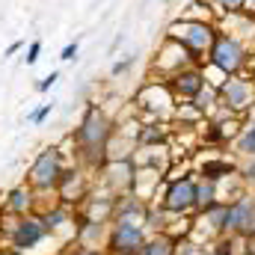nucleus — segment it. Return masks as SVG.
Returning a JSON list of instances; mask_svg holds the SVG:
<instances>
[{
	"instance_id": "obj_7",
	"label": "nucleus",
	"mask_w": 255,
	"mask_h": 255,
	"mask_svg": "<svg viewBox=\"0 0 255 255\" xmlns=\"http://www.w3.org/2000/svg\"><path fill=\"white\" fill-rule=\"evenodd\" d=\"M139 107H142V113H145V119H151V122H157V119H163V116H169L172 119V113H175V95H172V89H169V83L166 80H151V83H145L142 89H139Z\"/></svg>"
},
{
	"instance_id": "obj_19",
	"label": "nucleus",
	"mask_w": 255,
	"mask_h": 255,
	"mask_svg": "<svg viewBox=\"0 0 255 255\" xmlns=\"http://www.w3.org/2000/svg\"><path fill=\"white\" fill-rule=\"evenodd\" d=\"M193 104H196V107L205 113V119H208V113L220 104V89H214V86H208V83H205V89L193 98Z\"/></svg>"
},
{
	"instance_id": "obj_1",
	"label": "nucleus",
	"mask_w": 255,
	"mask_h": 255,
	"mask_svg": "<svg viewBox=\"0 0 255 255\" xmlns=\"http://www.w3.org/2000/svg\"><path fill=\"white\" fill-rule=\"evenodd\" d=\"M113 119L98 107V104H89L77 130L71 133V142L77 145V157L80 163L92 166V169H101L107 163V145H110V136H113Z\"/></svg>"
},
{
	"instance_id": "obj_21",
	"label": "nucleus",
	"mask_w": 255,
	"mask_h": 255,
	"mask_svg": "<svg viewBox=\"0 0 255 255\" xmlns=\"http://www.w3.org/2000/svg\"><path fill=\"white\" fill-rule=\"evenodd\" d=\"M211 9H214V15L220 18V15H232V12H241L244 9V0H205Z\"/></svg>"
},
{
	"instance_id": "obj_29",
	"label": "nucleus",
	"mask_w": 255,
	"mask_h": 255,
	"mask_svg": "<svg viewBox=\"0 0 255 255\" xmlns=\"http://www.w3.org/2000/svg\"><path fill=\"white\" fill-rule=\"evenodd\" d=\"M21 48H24V42H21V39H15V42H12V45H9V48L3 51V57H15V54H18Z\"/></svg>"
},
{
	"instance_id": "obj_25",
	"label": "nucleus",
	"mask_w": 255,
	"mask_h": 255,
	"mask_svg": "<svg viewBox=\"0 0 255 255\" xmlns=\"http://www.w3.org/2000/svg\"><path fill=\"white\" fill-rule=\"evenodd\" d=\"M51 113H54V104H42L39 110H33V113H30V122H33V125H42Z\"/></svg>"
},
{
	"instance_id": "obj_24",
	"label": "nucleus",
	"mask_w": 255,
	"mask_h": 255,
	"mask_svg": "<svg viewBox=\"0 0 255 255\" xmlns=\"http://www.w3.org/2000/svg\"><path fill=\"white\" fill-rule=\"evenodd\" d=\"M133 63H136V54H133V57H125V60H119V63H113L110 74H113V77H119V74L130 71V68H133Z\"/></svg>"
},
{
	"instance_id": "obj_4",
	"label": "nucleus",
	"mask_w": 255,
	"mask_h": 255,
	"mask_svg": "<svg viewBox=\"0 0 255 255\" xmlns=\"http://www.w3.org/2000/svg\"><path fill=\"white\" fill-rule=\"evenodd\" d=\"M63 172H65L63 151H60L57 145H48V148H42V151L36 154V160H33V166H30V172H27V184L39 193H48V190L57 193Z\"/></svg>"
},
{
	"instance_id": "obj_8",
	"label": "nucleus",
	"mask_w": 255,
	"mask_h": 255,
	"mask_svg": "<svg viewBox=\"0 0 255 255\" xmlns=\"http://www.w3.org/2000/svg\"><path fill=\"white\" fill-rule=\"evenodd\" d=\"M48 226L42 217L36 214H27V217H15L9 226H6V238H9V247L15 253H24V250H33L39 247L45 238H48Z\"/></svg>"
},
{
	"instance_id": "obj_20",
	"label": "nucleus",
	"mask_w": 255,
	"mask_h": 255,
	"mask_svg": "<svg viewBox=\"0 0 255 255\" xmlns=\"http://www.w3.org/2000/svg\"><path fill=\"white\" fill-rule=\"evenodd\" d=\"M42 220H45L48 232H57L60 226H65V223H71V211H68V205H57L54 211L42 214Z\"/></svg>"
},
{
	"instance_id": "obj_13",
	"label": "nucleus",
	"mask_w": 255,
	"mask_h": 255,
	"mask_svg": "<svg viewBox=\"0 0 255 255\" xmlns=\"http://www.w3.org/2000/svg\"><path fill=\"white\" fill-rule=\"evenodd\" d=\"M57 196L63 199V205H74V202H80V199H86L89 196V181H86V175L80 172V169H65L63 178H60V187H57Z\"/></svg>"
},
{
	"instance_id": "obj_12",
	"label": "nucleus",
	"mask_w": 255,
	"mask_h": 255,
	"mask_svg": "<svg viewBox=\"0 0 255 255\" xmlns=\"http://www.w3.org/2000/svg\"><path fill=\"white\" fill-rule=\"evenodd\" d=\"M166 83H169V89L178 101H193L205 89V71H202V65H190V68L166 77Z\"/></svg>"
},
{
	"instance_id": "obj_22",
	"label": "nucleus",
	"mask_w": 255,
	"mask_h": 255,
	"mask_svg": "<svg viewBox=\"0 0 255 255\" xmlns=\"http://www.w3.org/2000/svg\"><path fill=\"white\" fill-rule=\"evenodd\" d=\"M238 175L244 184L255 187V157H238Z\"/></svg>"
},
{
	"instance_id": "obj_14",
	"label": "nucleus",
	"mask_w": 255,
	"mask_h": 255,
	"mask_svg": "<svg viewBox=\"0 0 255 255\" xmlns=\"http://www.w3.org/2000/svg\"><path fill=\"white\" fill-rule=\"evenodd\" d=\"M238 172V160H232V157H226L223 151H211L199 166H196V175H202V178H211V181H223L226 175H235Z\"/></svg>"
},
{
	"instance_id": "obj_27",
	"label": "nucleus",
	"mask_w": 255,
	"mask_h": 255,
	"mask_svg": "<svg viewBox=\"0 0 255 255\" xmlns=\"http://www.w3.org/2000/svg\"><path fill=\"white\" fill-rule=\"evenodd\" d=\"M57 80H60V71H51V74H45V77L36 83V89H39V92H48V89H51Z\"/></svg>"
},
{
	"instance_id": "obj_5",
	"label": "nucleus",
	"mask_w": 255,
	"mask_h": 255,
	"mask_svg": "<svg viewBox=\"0 0 255 255\" xmlns=\"http://www.w3.org/2000/svg\"><path fill=\"white\" fill-rule=\"evenodd\" d=\"M151 205H160L166 214H175V217L196 214V172L178 181H166Z\"/></svg>"
},
{
	"instance_id": "obj_10",
	"label": "nucleus",
	"mask_w": 255,
	"mask_h": 255,
	"mask_svg": "<svg viewBox=\"0 0 255 255\" xmlns=\"http://www.w3.org/2000/svg\"><path fill=\"white\" fill-rule=\"evenodd\" d=\"M229 235L238 238L255 235V196L244 193L235 202H229Z\"/></svg>"
},
{
	"instance_id": "obj_18",
	"label": "nucleus",
	"mask_w": 255,
	"mask_h": 255,
	"mask_svg": "<svg viewBox=\"0 0 255 255\" xmlns=\"http://www.w3.org/2000/svg\"><path fill=\"white\" fill-rule=\"evenodd\" d=\"M145 255H175V238L160 232V235H148L145 247H142Z\"/></svg>"
},
{
	"instance_id": "obj_23",
	"label": "nucleus",
	"mask_w": 255,
	"mask_h": 255,
	"mask_svg": "<svg viewBox=\"0 0 255 255\" xmlns=\"http://www.w3.org/2000/svg\"><path fill=\"white\" fill-rule=\"evenodd\" d=\"M175 255H208V250L202 244H196L190 235H187V238L175 241Z\"/></svg>"
},
{
	"instance_id": "obj_15",
	"label": "nucleus",
	"mask_w": 255,
	"mask_h": 255,
	"mask_svg": "<svg viewBox=\"0 0 255 255\" xmlns=\"http://www.w3.org/2000/svg\"><path fill=\"white\" fill-rule=\"evenodd\" d=\"M33 208H36V190L30 184L12 187L3 199V211L12 214V217H27V214H33Z\"/></svg>"
},
{
	"instance_id": "obj_9",
	"label": "nucleus",
	"mask_w": 255,
	"mask_h": 255,
	"mask_svg": "<svg viewBox=\"0 0 255 255\" xmlns=\"http://www.w3.org/2000/svg\"><path fill=\"white\" fill-rule=\"evenodd\" d=\"M148 241V229L136 226V223H122V220H110V235H107V255H125V253H139Z\"/></svg>"
},
{
	"instance_id": "obj_28",
	"label": "nucleus",
	"mask_w": 255,
	"mask_h": 255,
	"mask_svg": "<svg viewBox=\"0 0 255 255\" xmlns=\"http://www.w3.org/2000/svg\"><path fill=\"white\" fill-rule=\"evenodd\" d=\"M60 60H63V63H71V60H77V39L65 45V48H63V54H60Z\"/></svg>"
},
{
	"instance_id": "obj_31",
	"label": "nucleus",
	"mask_w": 255,
	"mask_h": 255,
	"mask_svg": "<svg viewBox=\"0 0 255 255\" xmlns=\"http://www.w3.org/2000/svg\"><path fill=\"white\" fill-rule=\"evenodd\" d=\"M125 255H145V253H142V250H139V253H125Z\"/></svg>"
},
{
	"instance_id": "obj_16",
	"label": "nucleus",
	"mask_w": 255,
	"mask_h": 255,
	"mask_svg": "<svg viewBox=\"0 0 255 255\" xmlns=\"http://www.w3.org/2000/svg\"><path fill=\"white\" fill-rule=\"evenodd\" d=\"M220 202V190H217V181H211V178H202V175H196V214H202V211H208L211 205H217Z\"/></svg>"
},
{
	"instance_id": "obj_11",
	"label": "nucleus",
	"mask_w": 255,
	"mask_h": 255,
	"mask_svg": "<svg viewBox=\"0 0 255 255\" xmlns=\"http://www.w3.org/2000/svg\"><path fill=\"white\" fill-rule=\"evenodd\" d=\"M133 160H107L101 166V181L110 187V196H125L130 193V184H133Z\"/></svg>"
},
{
	"instance_id": "obj_17",
	"label": "nucleus",
	"mask_w": 255,
	"mask_h": 255,
	"mask_svg": "<svg viewBox=\"0 0 255 255\" xmlns=\"http://www.w3.org/2000/svg\"><path fill=\"white\" fill-rule=\"evenodd\" d=\"M232 148L238 151V157H255V110L247 116V125L232 142Z\"/></svg>"
},
{
	"instance_id": "obj_3",
	"label": "nucleus",
	"mask_w": 255,
	"mask_h": 255,
	"mask_svg": "<svg viewBox=\"0 0 255 255\" xmlns=\"http://www.w3.org/2000/svg\"><path fill=\"white\" fill-rule=\"evenodd\" d=\"M250 51H253V48H250L247 42H241V39H235V36H229V33H217L205 63L223 68L226 74H241V71H247V65H250Z\"/></svg>"
},
{
	"instance_id": "obj_26",
	"label": "nucleus",
	"mask_w": 255,
	"mask_h": 255,
	"mask_svg": "<svg viewBox=\"0 0 255 255\" xmlns=\"http://www.w3.org/2000/svg\"><path fill=\"white\" fill-rule=\"evenodd\" d=\"M39 54H42V42L36 39V42H30V45H27V54H24V63H27V65L39 63Z\"/></svg>"
},
{
	"instance_id": "obj_30",
	"label": "nucleus",
	"mask_w": 255,
	"mask_h": 255,
	"mask_svg": "<svg viewBox=\"0 0 255 255\" xmlns=\"http://www.w3.org/2000/svg\"><path fill=\"white\" fill-rule=\"evenodd\" d=\"M241 12H247L250 18H255V0H244V9Z\"/></svg>"
},
{
	"instance_id": "obj_2",
	"label": "nucleus",
	"mask_w": 255,
	"mask_h": 255,
	"mask_svg": "<svg viewBox=\"0 0 255 255\" xmlns=\"http://www.w3.org/2000/svg\"><path fill=\"white\" fill-rule=\"evenodd\" d=\"M166 36L181 42L193 57L199 60V65L208 60V51L214 45V36H217V27L214 21H196V18H175L169 27H166Z\"/></svg>"
},
{
	"instance_id": "obj_6",
	"label": "nucleus",
	"mask_w": 255,
	"mask_h": 255,
	"mask_svg": "<svg viewBox=\"0 0 255 255\" xmlns=\"http://www.w3.org/2000/svg\"><path fill=\"white\" fill-rule=\"evenodd\" d=\"M220 101L235 113V116H250L255 107V77L241 71V74H232L223 86H220Z\"/></svg>"
}]
</instances>
